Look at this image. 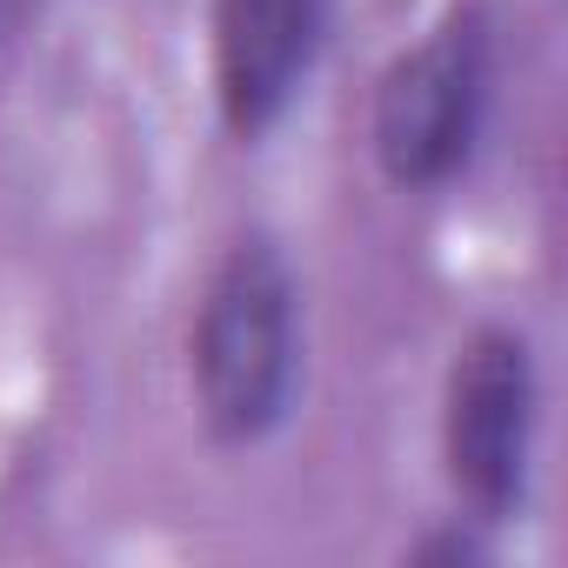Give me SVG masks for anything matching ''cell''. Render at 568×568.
<instances>
[{
    "label": "cell",
    "instance_id": "cell-1",
    "mask_svg": "<svg viewBox=\"0 0 568 568\" xmlns=\"http://www.w3.org/2000/svg\"><path fill=\"white\" fill-rule=\"evenodd\" d=\"M187 395L214 448H261L302 395V281L267 227H234L187 322Z\"/></svg>",
    "mask_w": 568,
    "mask_h": 568
},
{
    "label": "cell",
    "instance_id": "cell-5",
    "mask_svg": "<svg viewBox=\"0 0 568 568\" xmlns=\"http://www.w3.org/2000/svg\"><path fill=\"white\" fill-rule=\"evenodd\" d=\"M402 561H408V568H481V561H488V528L468 521V515H448V521L428 528Z\"/></svg>",
    "mask_w": 568,
    "mask_h": 568
},
{
    "label": "cell",
    "instance_id": "cell-4",
    "mask_svg": "<svg viewBox=\"0 0 568 568\" xmlns=\"http://www.w3.org/2000/svg\"><path fill=\"white\" fill-rule=\"evenodd\" d=\"M322 48H328V0H214L207 81L221 134L261 148L308 94Z\"/></svg>",
    "mask_w": 568,
    "mask_h": 568
},
{
    "label": "cell",
    "instance_id": "cell-2",
    "mask_svg": "<svg viewBox=\"0 0 568 568\" xmlns=\"http://www.w3.org/2000/svg\"><path fill=\"white\" fill-rule=\"evenodd\" d=\"M495 114V21L481 0L455 8L388 54L368 94V154L388 187L402 194H435L462 181L481 154Z\"/></svg>",
    "mask_w": 568,
    "mask_h": 568
},
{
    "label": "cell",
    "instance_id": "cell-3",
    "mask_svg": "<svg viewBox=\"0 0 568 568\" xmlns=\"http://www.w3.org/2000/svg\"><path fill=\"white\" fill-rule=\"evenodd\" d=\"M442 475L455 515L488 535L528 515L535 495V435H541V362L528 328L475 322L442 375Z\"/></svg>",
    "mask_w": 568,
    "mask_h": 568
}]
</instances>
